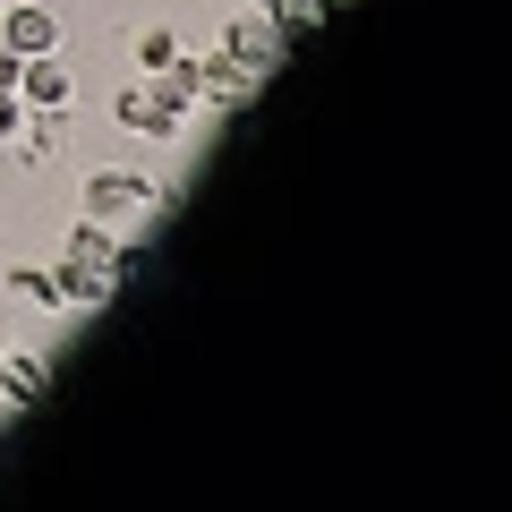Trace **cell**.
Returning a JSON list of instances; mask_svg holds the SVG:
<instances>
[{"label":"cell","mask_w":512,"mask_h":512,"mask_svg":"<svg viewBox=\"0 0 512 512\" xmlns=\"http://www.w3.org/2000/svg\"><path fill=\"white\" fill-rule=\"evenodd\" d=\"M128 265H137V256H128V239L77 214L69 248H60V265H52V282H60V308H103V299H120V274H128Z\"/></svg>","instance_id":"obj_1"},{"label":"cell","mask_w":512,"mask_h":512,"mask_svg":"<svg viewBox=\"0 0 512 512\" xmlns=\"http://www.w3.org/2000/svg\"><path fill=\"white\" fill-rule=\"evenodd\" d=\"M18 103L35 111V120H69V111H77V69L60 52H35L18 69Z\"/></svg>","instance_id":"obj_5"},{"label":"cell","mask_w":512,"mask_h":512,"mask_svg":"<svg viewBox=\"0 0 512 512\" xmlns=\"http://www.w3.org/2000/svg\"><path fill=\"white\" fill-rule=\"evenodd\" d=\"M128 52H137V77H154V69H163V60H180L188 43L171 35V26H137V43H128Z\"/></svg>","instance_id":"obj_8"},{"label":"cell","mask_w":512,"mask_h":512,"mask_svg":"<svg viewBox=\"0 0 512 512\" xmlns=\"http://www.w3.org/2000/svg\"><path fill=\"white\" fill-rule=\"evenodd\" d=\"M0 43H9L18 60L69 52V26H60V9H43V0H0Z\"/></svg>","instance_id":"obj_6"},{"label":"cell","mask_w":512,"mask_h":512,"mask_svg":"<svg viewBox=\"0 0 512 512\" xmlns=\"http://www.w3.org/2000/svg\"><path fill=\"white\" fill-rule=\"evenodd\" d=\"M248 94H256V77L239 69V60H222V52L197 60V103H205V111H239Z\"/></svg>","instance_id":"obj_7"},{"label":"cell","mask_w":512,"mask_h":512,"mask_svg":"<svg viewBox=\"0 0 512 512\" xmlns=\"http://www.w3.org/2000/svg\"><path fill=\"white\" fill-rule=\"evenodd\" d=\"M0 376H9V393H18V402H35V393H43V359H35V350H18V359L0 350Z\"/></svg>","instance_id":"obj_9"},{"label":"cell","mask_w":512,"mask_h":512,"mask_svg":"<svg viewBox=\"0 0 512 512\" xmlns=\"http://www.w3.org/2000/svg\"><path fill=\"white\" fill-rule=\"evenodd\" d=\"M248 9H265V18H274V9H282V0H248Z\"/></svg>","instance_id":"obj_13"},{"label":"cell","mask_w":512,"mask_h":512,"mask_svg":"<svg viewBox=\"0 0 512 512\" xmlns=\"http://www.w3.org/2000/svg\"><path fill=\"white\" fill-rule=\"evenodd\" d=\"M111 120H120L128 137H154V146H171V137L188 128V111L171 103V94L154 86V77H137V86H120V94H111Z\"/></svg>","instance_id":"obj_4"},{"label":"cell","mask_w":512,"mask_h":512,"mask_svg":"<svg viewBox=\"0 0 512 512\" xmlns=\"http://www.w3.org/2000/svg\"><path fill=\"white\" fill-rule=\"evenodd\" d=\"M308 9H316V18H333V9H350V0H308Z\"/></svg>","instance_id":"obj_12"},{"label":"cell","mask_w":512,"mask_h":512,"mask_svg":"<svg viewBox=\"0 0 512 512\" xmlns=\"http://www.w3.org/2000/svg\"><path fill=\"white\" fill-rule=\"evenodd\" d=\"M9 291L35 299V308H60V282H52V274H35V265H18V274H9Z\"/></svg>","instance_id":"obj_10"},{"label":"cell","mask_w":512,"mask_h":512,"mask_svg":"<svg viewBox=\"0 0 512 512\" xmlns=\"http://www.w3.org/2000/svg\"><path fill=\"white\" fill-rule=\"evenodd\" d=\"M154 197H163V188H154L146 171H86V188H77L86 222H103V231H137V222L154 214Z\"/></svg>","instance_id":"obj_2"},{"label":"cell","mask_w":512,"mask_h":512,"mask_svg":"<svg viewBox=\"0 0 512 512\" xmlns=\"http://www.w3.org/2000/svg\"><path fill=\"white\" fill-rule=\"evenodd\" d=\"M18 69H26V60L9 52V43H0V94H18Z\"/></svg>","instance_id":"obj_11"},{"label":"cell","mask_w":512,"mask_h":512,"mask_svg":"<svg viewBox=\"0 0 512 512\" xmlns=\"http://www.w3.org/2000/svg\"><path fill=\"white\" fill-rule=\"evenodd\" d=\"M214 52H222V60H239V69H248L256 86H265V77L282 69V52H291V43H282V26L265 18V9H239V18L222 26V43H214Z\"/></svg>","instance_id":"obj_3"}]
</instances>
